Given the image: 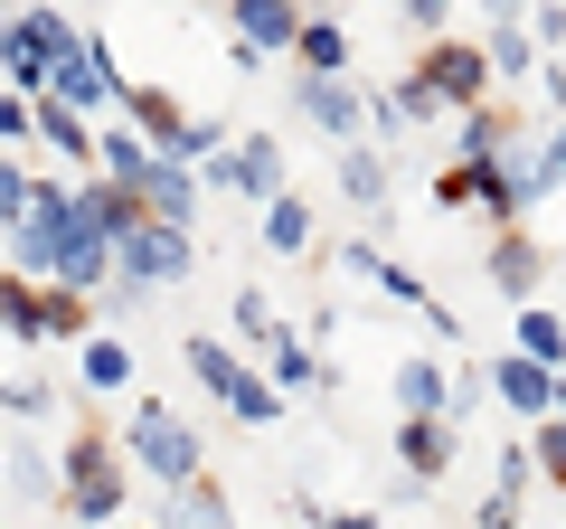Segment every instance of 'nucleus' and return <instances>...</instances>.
I'll list each match as a JSON object with an SVG mask.
<instances>
[{"label": "nucleus", "instance_id": "obj_1", "mask_svg": "<svg viewBox=\"0 0 566 529\" xmlns=\"http://www.w3.org/2000/svg\"><path fill=\"white\" fill-rule=\"evenodd\" d=\"M66 246H76V208H66V189L57 180H29V208H20V227H10V264L57 284Z\"/></svg>", "mask_w": 566, "mask_h": 529}, {"label": "nucleus", "instance_id": "obj_2", "mask_svg": "<svg viewBox=\"0 0 566 529\" xmlns=\"http://www.w3.org/2000/svg\"><path fill=\"white\" fill-rule=\"evenodd\" d=\"M66 48H76V20L66 10H20V20L0 29V76H10V95H39Z\"/></svg>", "mask_w": 566, "mask_h": 529}, {"label": "nucleus", "instance_id": "obj_3", "mask_svg": "<svg viewBox=\"0 0 566 529\" xmlns=\"http://www.w3.org/2000/svg\"><path fill=\"white\" fill-rule=\"evenodd\" d=\"M189 264H199V246H189V227H161V218H133L114 237V274L133 293H151V284H180Z\"/></svg>", "mask_w": 566, "mask_h": 529}, {"label": "nucleus", "instance_id": "obj_4", "mask_svg": "<svg viewBox=\"0 0 566 529\" xmlns=\"http://www.w3.org/2000/svg\"><path fill=\"white\" fill-rule=\"evenodd\" d=\"M123 454H133V464H151V483H170V491H180V483H199V464H208V454H199V435H189L170 407H151V397H142V407H133V426H123Z\"/></svg>", "mask_w": 566, "mask_h": 529}, {"label": "nucleus", "instance_id": "obj_5", "mask_svg": "<svg viewBox=\"0 0 566 529\" xmlns=\"http://www.w3.org/2000/svg\"><path fill=\"white\" fill-rule=\"evenodd\" d=\"M123 445H104V435H76V454H66V473H57V501L76 510V520H114L123 510Z\"/></svg>", "mask_w": 566, "mask_h": 529}, {"label": "nucleus", "instance_id": "obj_6", "mask_svg": "<svg viewBox=\"0 0 566 529\" xmlns=\"http://www.w3.org/2000/svg\"><path fill=\"white\" fill-rule=\"evenodd\" d=\"M189 369H199V387L218 397L227 416H245V426H274V416H283L274 378H255L245 360H227V341H189Z\"/></svg>", "mask_w": 566, "mask_h": 529}, {"label": "nucleus", "instance_id": "obj_7", "mask_svg": "<svg viewBox=\"0 0 566 529\" xmlns=\"http://www.w3.org/2000/svg\"><path fill=\"white\" fill-rule=\"evenodd\" d=\"M416 85L434 104H453V114H472V104L491 95V58L472 39H444V48H424V66H416Z\"/></svg>", "mask_w": 566, "mask_h": 529}, {"label": "nucleus", "instance_id": "obj_8", "mask_svg": "<svg viewBox=\"0 0 566 529\" xmlns=\"http://www.w3.org/2000/svg\"><path fill=\"white\" fill-rule=\"evenodd\" d=\"M208 180H218V189H245V199L274 208V199H283V143H274V133H245L227 162H208Z\"/></svg>", "mask_w": 566, "mask_h": 529}, {"label": "nucleus", "instance_id": "obj_9", "mask_svg": "<svg viewBox=\"0 0 566 529\" xmlns=\"http://www.w3.org/2000/svg\"><path fill=\"white\" fill-rule=\"evenodd\" d=\"M133 199H142V218H161V227H189V218H199V180H189V162H170V152L142 162Z\"/></svg>", "mask_w": 566, "mask_h": 529}, {"label": "nucleus", "instance_id": "obj_10", "mask_svg": "<svg viewBox=\"0 0 566 529\" xmlns=\"http://www.w3.org/2000/svg\"><path fill=\"white\" fill-rule=\"evenodd\" d=\"M39 95H57V104H76V114H85V104L123 95V85H114V66H104V48H95V39H76L57 66H48V85H39Z\"/></svg>", "mask_w": 566, "mask_h": 529}, {"label": "nucleus", "instance_id": "obj_11", "mask_svg": "<svg viewBox=\"0 0 566 529\" xmlns=\"http://www.w3.org/2000/svg\"><path fill=\"white\" fill-rule=\"evenodd\" d=\"M66 208H76V237H95V246H114L123 227L142 218V199H133V189H114V180H76V189H66Z\"/></svg>", "mask_w": 566, "mask_h": 529}, {"label": "nucleus", "instance_id": "obj_12", "mask_svg": "<svg viewBox=\"0 0 566 529\" xmlns=\"http://www.w3.org/2000/svg\"><path fill=\"white\" fill-rule=\"evenodd\" d=\"M227 10H237V48H255V58L293 48V29H303V0H227Z\"/></svg>", "mask_w": 566, "mask_h": 529}, {"label": "nucleus", "instance_id": "obj_13", "mask_svg": "<svg viewBox=\"0 0 566 529\" xmlns=\"http://www.w3.org/2000/svg\"><path fill=\"white\" fill-rule=\"evenodd\" d=\"M397 464L416 473V483H434V473L453 464V416H406L397 426Z\"/></svg>", "mask_w": 566, "mask_h": 529}, {"label": "nucleus", "instance_id": "obj_14", "mask_svg": "<svg viewBox=\"0 0 566 529\" xmlns=\"http://www.w3.org/2000/svg\"><path fill=\"white\" fill-rule=\"evenodd\" d=\"M151 529H237V510H227V491L199 473V483H180L161 501V520H151Z\"/></svg>", "mask_w": 566, "mask_h": 529}, {"label": "nucleus", "instance_id": "obj_15", "mask_svg": "<svg viewBox=\"0 0 566 529\" xmlns=\"http://www.w3.org/2000/svg\"><path fill=\"white\" fill-rule=\"evenodd\" d=\"M491 387H501V407H520L528 426H538V416H547V397H557V369H538V360H520V350H510V360L491 369Z\"/></svg>", "mask_w": 566, "mask_h": 529}, {"label": "nucleus", "instance_id": "obj_16", "mask_svg": "<svg viewBox=\"0 0 566 529\" xmlns=\"http://www.w3.org/2000/svg\"><path fill=\"white\" fill-rule=\"evenodd\" d=\"M293 95H303V114L322 123V133H359V114H368V104L349 95V76H303Z\"/></svg>", "mask_w": 566, "mask_h": 529}, {"label": "nucleus", "instance_id": "obj_17", "mask_svg": "<svg viewBox=\"0 0 566 529\" xmlns=\"http://www.w3.org/2000/svg\"><path fill=\"white\" fill-rule=\"evenodd\" d=\"M397 407H406V416H453V378H444L434 360H406V369H397ZM453 426H463V416H453Z\"/></svg>", "mask_w": 566, "mask_h": 529}, {"label": "nucleus", "instance_id": "obj_18", "mask_svg": "<svg viewBox=\"0 0 566 529\" xmlns=\"http://www.w3.org/2000/svg\"><path fill=\"white\" fill-rule=\"evenodd\" d=\"M293 48H303V66H312V76H340V66H349V29H340V20H322V10H303Z\"/></svg>", "mask_w": 566, "mask_h": 529}, {"label": "nucleus", "instance_id": "obj_19", "mask_svg": "<svg viewBox=\"0 0 566 529\" xmlns=\"http://www.w3.org/2000/svg\"><path fill=\"white\" fill-rule=\"evenodd\" d=\"M39 143L66 152V162H95V133H85V114H76V104H57V95H39Z\"/></svg>", "mask_w": 566, "mask_h": 529}, {"label": "nucleus", "instance_id": "obj_20", "mask_svg": "<svg viewBox=\"0 0 566 529\" xmlns=\"http://www.w3.org/2000/svg\"><path fill=\"white\" fill-rule=\"evenodd\" d=\"M85 331H95V303L66 293V284H48L39 293V341H85Z\"/></svg>", "mask_w": 566, "mask_h": 529}, {"label": "nucleus", "instance_id": "obj_21", "mask_svg": "<svg viewBox=\"0 0 566 529\" xmlns=\"http://www.w3.org/2000/svg\"><path fill=\"white\" fill-rule=\"evenodd\" d=\"M123 104H133V133H142V143H151V152H161L170 133H180V104H170L161 85H123Z\"/></svg>", "mask_w": 566, "mask_h": 529}, {"label": "nucleus", "instance_id": "obj_22", "mask_svg": "<svg viewBox=\"0 0 566 529\" xmlns=\"http://www.w3.org/2000/svg\"><path fill=\"white\" fill-rule=\"evenodd\" d=\"M501 143H510V114H501V104H472V114H463V143H453V162H501Z\"/></svg>", "mask_w": 566, "mask_h": 529}, {"label": "nucleus", "instance_id": "obj_23", "mask_svg": "<svg viewBox=\"0 0 566 529\" xmlns=\"http://www.w3.org/2000/svg\"><path fill=\"white\" fill-rule=\"evenodd\" d=\"M312 387H322V360L293 331H274V397H312Z\"/></svg>", "mask_w": 566, "mask_h": 529}, {"label": "nucleus", "instance_id": "obj_24", "mask_svg": "<svg viewBox=\"0 0 566 529\" xmlns=\"http://www.w3.org/2000/svg\"><path fill=\"white\" fill-rule=\"evenodd\" d=\"M264 246H274V256H303V246H312V208L293 199V189L264 208Z\"/></svg>", "mask_w": 566, "mask_h": 529}, {"label": "nucleus", "instance_id": "obj_25", "mask_svg": "<svg viewBox=\"0 0 566 529\" xmlns=\"http://www.w3.org/2000/svg\"><path fill=\"white\" fill-rule=\"evenodd\" d=\"M491 284L528 303V284H538V246H528V237H501V246H491Z\"/></svg>", "mask_w": 566, "mask_h": 529}, {"label": "nucleus", "instance_id": "obj_26", "mask_svg": "<svg viewBox=\"0 0 566 529\" xmlns=\"http://www.w3.org/2000/svg\"><path fill=\"white\" fill-rule=\"evenodd\" d=\"M0 331H10V341H39V284L0 274Z\"/></svg>", "mask_w": 566, "mask_h": 529}, {"label": "nucleus", "instance_id": "obj_27", "mask_svg": "<svg viewBox=\"0 0 566 529\" xmlns=\"http://www.w3.org/2000/svg\"><path fill=\"white\" fill-rule=\"evenodd\" d=\"M520 360H538V369H557V360H566L557 312H520Z\"/></svg>", "mask_w": 566, "mask_h": 529}, {"label": "nucleus", "instance_id": "obj_28", "mask_svg": "<svg viewBox=\"0 0 566 529\" xmlns=\"http://www.w3.org/2000/svg\"><path fill=\"white\" fill-rule=\"evenodd\" d=\"M340 189H349L359 208H378V199H387V162H378V152H349V162H340Z\"/></svg>", "mask_w": 566, "mask_h": 529}, {"label": "nucleus", "instance_id": "obj_29", "mask_svg": "<svg viewBox=\"0 0 566 529\" xmlns=\"http://www.w3.org/2000/svg\"><path fill=\"white\" fill-rule=\"evenodd\" d=\"M482 58H491V76H528V29H520V20H501Z\"/></svg>", "mask_w": 566, "mask_h": 529}, {"label": "nucleus", "instance_id": "obj_30", "mask_svg": "<svg viewBox=\"0 0 566 529\" xmlns=\"http://www.w3.org/2000/svg\"><path fill=\"white\" fill-rule=\"evenodd\" d=\"M133 378V350L123 341H85V387H123Z\"/></svg>", "mask_w": 566, "mask_h": 529}, {"label": "nucleus", "instance_id": "obj_31", "mask_svg": "<svg viewBox=\"0 0 566 529\" xmlns=\"http://www.w3.org/2000/svg\"><path fill=\"white\" fill-rule=\"evenodd\" d=\"M161 152H170V162H208V152H227V133H218V123H189V114H180V133H170Z\"/></svg>", "mask_w": 566, "mask_h": 529}, {"label": "nucleus", "instance_id": "obj_32", "mask_svg": "<svg viewBox=\"0 0 566 529\" xmlns=\"http://www.w3.org/2000/svg\"><path fill=\"white\" fill-rule=\"evenodd\" d=\"M237 331H245V341H274V331H283V312L264 303L255 284H245V293H237Z\"/></svg>", "mask_w": 566, "mask_h": 529}, {"label": "nucleus", "instance_id": "obj_33", "mask_svg": "<svg viewBox=\"0 0 566 529\" xmlns=\"http://www.w3.org/2000/svg\"><path fill=\"white\" fill-rule=\"evenodd\" d=\"M528 464H538L547 483H566V416H547V426H538V445H528Z\"/></svg>", "mask_w": 566, "mask_h": 529}, {"label": "nucleus", "instance_id": "obj_34", "mask_svg": "<svg viewBox=\"0 0 566 529\" xmlns=\"http://www.w3.org/2000/svg\"><path fill=\"white\" fill-rule=\"evenodd\" d=\"M20 133H39V95H0V143H20Z\"/></svg>", "mask_w": 566, "mask_h": 529}, {"label": "nucleus", "instance_id": "obj_35", "mask_svg": "<svg viewBox=\"0 0 566 529\" xmlns=\"http://www.w3.org/2000/svg\"><path fill=\"white\" fill-rule=\"evenodd\" d=\"M20 208H29V180L10 162H0V237H10V227H20Z\"/></svg>", "mask_w": 566, "mask_h": 529}, {"label": "nucleus", "instance_id": "obj_36", "mask_svg": "<svg viewBox=\"0 0 566 529\" xmlns=\"http://www.w3.org/2000/svg\"><path fill=\"white\" fill-rule=\"evenodd\" d=\"M0 397H10V416H48V378H10Z\"/></svg>", "mask_w": 566, "mask_h": 529}, {"label": "nucleus", "instance_id": "obj_37", "mask_svg": "<svg viewBox=\"0 0 566 529\" xmlns=\"http://www.w3.org/2000/svg\"><path fill=\"white\" fill-rule=\"evenodd\" d=\"M10 483H20V491H39V501H48V491H57V473H48L39 454H10Z\"/></svg>", "mask_w": 566, "mask_h": 529}, {"label": "nucleus", "instance_id": "obj_38", "mask_svg": "<svg viewBox=\"0 0 566 529\" xmlns=\"http://www.w3.org/2000/svg\"><path fill=\"white\" fill-rule=\"evenodd\" d=\"M491 464H501V483H491V491H510V501H520V483H528V445H501Z\"/></svg>", "mask_w": 566, "mask_h": 529}, {"label": "nucleus", "instance_id": "obj_39", "mask_svg": "<svg viewBox=\"0 0 566 529\" xmlns=\"http://www.w3.org/2000/svg\"><path fill=\"white\" fill-rule=\"evenodd\" d=\"M378 293H397V303H424V284L406 274V264H378Z\"/></svg>", "mask_w": 566, "mask_h": 529}, {"label": "nucleus", "instance_id": "obj_40", "mask_svg": "<svg viewBox=\"0 0 566 529\" xmlns=\"http://www.w3.org/2000/svg\"><path fill=\"white\" fill-rule=\"evenodd\" d=\"M482 529H520V501H510V491H491V501H482Z\"/></svg>", "mask_w": 566, "mask_h": 529}, {"label": "nucleus", "instance_id": "obj_41", "mask_svg": "<svg viewBox=\"0 0 566 529\" xmlns=\"http://www.w3.org/2000/svg\"><path fill=\"white\" fill-rule=\"evenodd\" d=\"M312 529H378V510H322Z\"/></svg>", "mask_w": 566, "mask_h": 529}, {"label": "nucleus", "instance_id": "obj_42", "mask_svg": "<svg viewBox=\"0 0 566 529\" xmlns=\"http://www.w3.org/2000/svg\"><path fill=\"white\" fill-rule=\"evenodd\" d=\"M444 10H453V0H406V20H416V29H444Z\"/></svg>", "mask_w": 566, "mask_h": 529}, {"label": "nucleus", "instance_id": "obj_43", "mask_svg": "<svg viewBox=\"0 0 566 529\" xmlns=\"http://www.w3.org/2000/svg\"><path fill=\"white\" fill-rule=\"evenodd\" d=\"M538 162H547V180H566V123H557V143H547Z\"/></svg>", "mask_w": 566, "mask_h": 529}, {"label": "nucleus", "instance_id": "obj_44", "mask_svg": "<svg viewBox=\"0 0 566 529\" xmlns=\"http://www.w3.org/2000/svg\"><path fill=\"white\" fill-rule=\"evenodd\" d=\"M547 407H557V416H566V378H557V397H547Z\"/></svg>", "mask_w": 566, "mask_h": 529}, {"label": "nucleus", "instance_id": "obj_45", "mask_svg": "<svg viewBox=\"0 0 566 529\" xmlns=\"http://www.w3.org/2000/svg\"><path fill=\"white\" fill-rule=\"evenodd\" d=\"M0 473H10V454H0Z\"/></svg>", "mask_w": 566, "mask_h": 529}]
</instances>
